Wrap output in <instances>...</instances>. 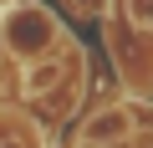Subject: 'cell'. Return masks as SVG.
Instances as JSON below:
<instances>
[{
	"label": "cell",
	"instance_id": "cell-1",
	"mask_svg": "<svg viewBox=\"0 0 153 148\" xmlns=\"http://www.w3.org/2000/svg\"><path fill=\"white\" fill-rule=\"evenodd\" d=\"M46 36H51V21H46V16H36V10H16V16H10V51H16V56L46 51Z\"/></svg>",
	"mask_w": 153,
	"mask_h": 148
},
{
	"label": "cell",
	"instance_id": "cell-2",
	"mask_svg": "<svg viewBox=\"0 0 153 148\" xmlns=\"http://www.w3.org/2000/svg\"><path fill=\"white\" fill-rule=\"evenodd\" d=\"M117 133H128V118H123V112H102L92 128H82V143H107V138H117Z\"/></svg>",
	"mask_w": 153,
	"mask_h": 148
},
{
	"label": "cell",
	"instance_id": "cell-3",
	"mask_svg": "<svg viewBox=\"0 0 153 148\" xmlns=\"http://www.w3.org/2000/svg\"><path fill=\"white\" fill-rule=\"evenodd\" d=\"M56 77H61V61H31L26 66V92H46V87H56Z\"/></svg>",
	"mask_w": 153,
	"mask_h": 148
}]
</instances>
